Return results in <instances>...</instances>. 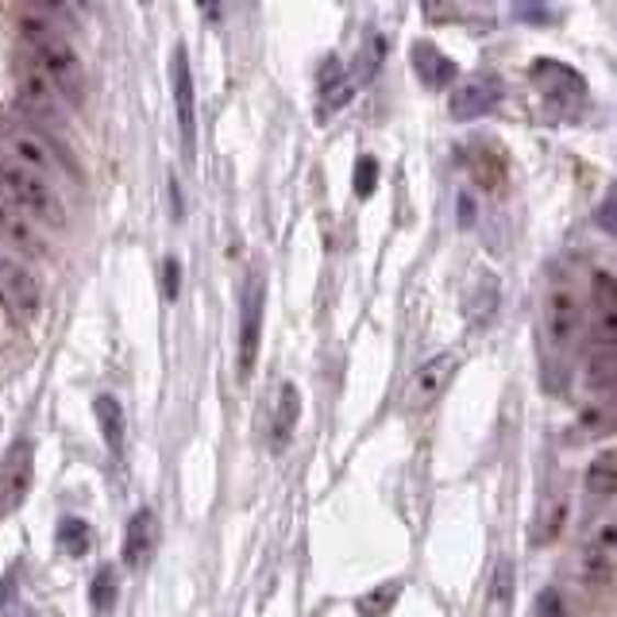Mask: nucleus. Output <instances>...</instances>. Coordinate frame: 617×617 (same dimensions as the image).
<instances>
[{"mask_svg":"<svg viewBox=\"0 0 617 617\" xmlns=\"http://www.w3.org/2000/svg\"><path fill=\"white\" fill-rule=\"evenodd\" d=\"M24 35L32 43L35 66H40L43 81L55 89V97L70 109H81L86 104V66H81L78 51L66 43V35H58V27H47L43 20H24Z\"/></svg>","mask_w":617,"mask_h":617,"instance_id":"nucleus-1","label":"nucleus"},{"mask_svg":"<svg viewBox=\"0 0 617 617\" xmlns=\"http://www.w3.org/2000/svg\"><path fill=\"white\" fill-rule=\"evenodd\" d=\"M4 139H9V147H12V162L27 167L32 175H40V178H51V175H55V178H74V182L81 178L74 155L55 139V135L47 132V127L32 124V120H20V124L4 127Z\"/></svg>","mask_w":617,"mask_h":617,"instance_id":"nucleus-2","label":"nucleus"},{"mask_svg":"<svg viewBox=\"0 0 617 617\" xmlns=\"http://www.w3.org/2000/svg\"><path fill=\"white\" fill-rule=\"evenodd\" d=\"M0 193L32 224H47V228H63L66 224V209L63 198L55 193V186L47 178L32 175L27 167H20V162L0 159Z\"/></svg>","mask_w":617,"mask_h":617,"instance_id":"nucleus-3","label":"nucleus"},{"mask_svg":"<svg viewBox=\"0 0 617 617\" xmlns=\"http://www.w3.org/2000/svg\"><path fill=\"white\" fill-rule=\"evenodd\" d=\"M586 328V305L579 298V290L568 278H556L545 293V340L556 356L575 351V344L583 340Z\"/></svg>","mask_w":617,"mask_h":617,"instance_id":"nucleus-4","label":"nucleus"},{"mask_svg":"<svg viewBox=\"0 0 617 617\" xmlns=\"http://www.w3.org/2000/svg\"><path fill=\"white\" fill-rule=\"evenodd\" d=\"M532 86L540 89V101L552 112L556 120H575L586 104V81L579 70H571L568 63L556 58H537V66L529 70Z\"/></svg>","mask_w":617,"mask_h":617,"instance_id":"nucleus-5","label":"nucleus"},{"mask_svg":"<svg viewBox=\"0 0 617 617\" xmlns=\"http://www.w3.org/2000/svg\"><path fill=\"white\" fill-rule=\"evenodd\" d=\"M262 313H267V274L262 267L247 270L244 298H239V340H236V371L239 382L251 379L262 348Z\"/></svg>","mask_w":617,"mask_h":617,"instance_id":"nucleus-6","label":"nucleus"},{"mask_svg":"<svg viewBox=\"0 0 617 617\" xmlns=\"http://www.w3.org/2000/svg\"><path fill=\"white\" fill-rule=\"evenodd\" d=\"M35 483V444L27 436H20L4 459H0V521L12 517L27 502Z\"/></svg>","mask_w":617,"mask_h":617,"instance_id":"nucleus-7","label":"nucleus"},{"mask_svg":"<svg viewBox=\"0 0 617 617\" xmlns=\"http://www.w3.org/2000/svg\"><path fill=\"white\" fill-rule=\"evenodd\" d=\"M456 371H459V359L451 356V351H440V356L425 359V363H420L417 371L405 379V386H402V410L405 413L428 410V405H433L436 397H440L444 390L451 386Z\"/></svg>","mask_w":617,"mask_h":617,"instance_id":"nucleus-8","label":"nucleus"},{"mask_svg":"<svg viewBox=\"0 0 617 617\" xmlns=\"http://www.w3.org/2000/svg\"><path fill=\"white\" fill-rule=\"evenodd\" d=\"M170 86H175V112H178V135H182L186 159L198 155V89H193V70L186 47H175L170 55Z\"/></svg>","mask_w":617,"mask_h":617,"instance_id":"nucleus-9","label":"nucleus"},{"mask_svg":"<svg viewBox=\"0 0 617 617\" xmlns=\"http://www.w3.org/2000/svg\"><path fill=\"white\" fill-rule=\"evenodd\" d=\"M498 101H502V81L494 78V74H475V78H468L463 86H456V93H451V101H448V112L459 124H468V120H479V116H486V112H494Z\"/></svg>","mask_w":617,"mask_h":617,"instance_id":"nucleus-10","label":"nucleus"},{"mask_svg":"<svg viewBox=\"0 0 617 617\" xmlns=\"http://www.w3.org/2000/svg\"><path fill=\"white\" fill-rule=\"evenodd\" d=\"M155 548H159V517H155V509L143 506L127 517L124 540H120V560L132 571H143L155 556Z\"/></svg>","mask_w":617,"mask_h":617,"instance_id":"nucleus-11","label":"nucleus"},{"mask_svg":"<svg viewBox=\"0 0 617 617\" xmlns=\"http://www.w3.org/2000/svg\"><path fill=\"white\" fill-rule=\"evenodd\" d=\"M583 579L591 586H606L614 579V517H602L598 529H591L583 556Z\"/></svg>","mask_w":617,"mask_h":617,"instance_id":"nucleus-12","label":"nucleus"},{"mask_svg":"<svg viewBox=\"0 0 617 617\" xmlns=\"http://www.w3.org/2000/svg\"><path fill=\"white\" fill-rule=\"evenodd\" d=\"M413 70H417L420 86L433 89V93H440V89H451V86H456V78H459V66L451 63V58L444 55L436 43H428V40L413 43Z\"/></svg>","mask_w":617,"mask_h":617,"instance_id":"nucleus-13","label":"nucleus"},{"mask_svg":"<svg viewBox=\"0 0 617 617\" xmlns=\"http://www.w3.org/2000/svg\"><path fill=\"white\" fill-rule=\"evenodd\" d=\"M0 301L27 313V317L40 313V285H35V278L24 267H16L9 259H0Z\"/></svg>","mask_w":617,"mask_h":617,"instance_id":"nucleus-14","label":"nucleus"},{"mask_svg":"<svg viewBox=\"0 0 617 617\" xmlns=\"http://www.w3.org/2000/svg\"><path fill=\"white\" fill-rule=\"evenodd\" d=\"M317 86H321V116H333L336 109H344L356 97V81L344 74V63L336 55H328L321 63Z\"/></svg>","mask_w":617,"mask_h":617,"instance_id":"nucleus-15","label":"nucleus"},{"mask_svg":"<svg viewBox=\"0 0 617 617\" xmlns=\"http://www.w3.org/2000/svg\"><path fill=\"white\" fill-rule=\"evenodd\" d=\"M298 420H301V390L293 382H285L278 390V402H274V417H270V444L274 451L290 448L293 433H298Z\"/></svg>","mask_w":617,"mask_h":617,"instance_id":"nucleus-16","label":"nucleus"},{"mask_svg":"<svg viewBox=\"0 0 617 617\" xmlns=\"http://www.w3.org/2000/svg\"><path fill=\"white\" fill-rule=\"evenodd\" d=\"M93 417H97V428H101V436H104V448H109V456L120 459V456H124V440H127V420H124L120 402L112 394H101L93 402Z\"/></svg>","mask_w":617,"mask_h":617,"instance_id":"nucleus-17","label":"nucleus"},{"mask_svg":"<svg viewBox=\"0 0 617 617\" xmlns=\"http://www.w3.org/2000/svg\"><path fill=\"white\" fill-rule=\"evenodd\" d=\"M591 308H594V317H598V333H602V344H606V348H614V325H617V293H614V278H609V274H598V282H594V298H591Z\"/></svg>","mask_w":617,"mask_h":617,"instance_id":"nucleus-18","label":"nucleus"},{"mask_svg":"<svg viewBox=\"0 0 617 617\" xmlns=\"http://www.w3.org/2000/svg\"><path fill=\"white\" fill-rule=\"evenodd\" d=\"M116 602H120V575L112 563H104V568H97L93 583H89V609H93V617H112Z\"/></svg>","mask_w":617,"mask_h":617,"instance_id":"nucleus-19","label":"nucleus"},{"mask_svg":"<svg viewBox=\"0 0 617 617\" xmlns=\"http://www.w3.org/2000/svg\"><path fill=\"white\" fill-rule=\"evenodd\" d=\"M568 517H571V502L563 498H548L545 506H540V514H537V537H532V545L537 548H545V545H552L556 537H560L563 529H568Z\"/></svg>","mask_w":617,"mask_h":617,"instance_id":"nucleus-20","label":"nucleus"},{"mask_svg":"<svg viewBox=\"0 0 617 617\" xmlns=\"http://www.w3.org/2000/svg\"><path fill=\"white\" fill-rule=\"evenodd\" d=\"M614 486H617V475H614V451H602V456L591 459V468H586V491L594 494V498L609 502L614 498Z\"/></svg>","mask_w":617,"mask_h":617,"instance_id":"nucleus-21","label":"nucleus"},{"mask_svg":"<svg viewBox=\"0 0 617 617\" xmlns=\"http://www.w3.org/2000/svg\"><path fill=\"white\" fill-rule=\"evenodd\" d=\"M486 602H491V609H498V614H506L509 602H514V563L509 560H498V568H494Z\"/></svg>","mask_w":617,"mask_h":617,"instance_id":"nucleus-22","label":"nucleus"},{"mask_svg":"<svg viewBox=\"0 0 617 617\" xmlns=\"http://www.w3.org/2000/svg\"><path fill=\"white\" fill-rule=\"evenodd\" d=\"M58 545L66 548V556H86L89 545H93V529H89V521H81V517H66V521L58 525Z\"/></svg>","mask_w":617,"mask_h":617,"instance_id":"nucleus-23","label":"nucleus"},{"mask_svg":"<svg viewBox=\"0 0 617 617\" xmlns=\"http://www.w3.org/2000/svg\"><path fill=\"white\" fill-rule=\"evenodd\" d=\"M32 4L43 16H55L58 24H66V27H78L89 12V0H32Z\"/></svg>","mask_w":617,"mask_h":617,"instance_id":"nucleus-24","label":"nucleus"},{"mask_svg":"<svg viewBox=\"0 0 617 617\" xmlns=\"http://www.w3.org/2000/svg\"><path fill=\"white\" fill-rule=\"evenodd\" d=\"M397 591H402V583H386V586H374V591H367L363 598H359V614L363 617H382L394 609L397 602Z\"/></svg>","mask_w":617,"mask_h":617,"instance_id":"nucleus-25","label":"nucleus"},{"mask_svg":"<svg viewBox=\"0 0 617 617\" xmlns=\"http://www.w3.org/2000/svg\"><path fill=\"white\" fill-rule=\"evenodd\" d=\"M532 617H571L568 598H563L556 586H545V591L537 594V602H532Z\"/></svg>","mask_w":617,"mask_h":617,"instance_id":"nucleus-26","label":"nucleus"},{"mask_svg":"<svg viewBox=\"0 0 617 617\" xmlns=\"http://www.w3.org/2000/svg\"><path fill=\"white\" fill-rule=\"evenodd\" d=\"M374 186H379V162L371 159V155H363V159L356 162V198H371Z\"/></svg>","mask_w":617,"mask_h":617,"instance_id":"nucleus-27","label":"nucleus"},{"mask_svg":"<svg viewBox=\"0 0 617 617\" xmlns=\"http://www.w3.org/2000/svg\"><path fill=\"white\" fill-rule=\"evenodd\" d=\"M514 16L529 20V24H545L548 9H545V0H514Z\"/></svg>","mask_w":617,"mask_h":617,"instance_id":"nucleus-28","label":"nucleus"},{"mask_svg":"<svg viewBox=\"0 0 617 617\" xmlns=\"http://www.w3.org/2000/svg\"><path fill=\"white\" fill-rule=\"evenodd\" d=\"M198 12L205 24H221L224 20V0H198Z\"/></svg>","mask_w":617,"mask_h":617,"instance_id":"nucleus-29","label":"nucleus"},{"mask_svg":"<svg viewBox=\"0 0 617 617\" xmlns=\"http://www.w3.org/2000/svg\"><path fill=\"white\" fill-rule=\"evenodd\" d=\"M614 198H606V205H602V213H598V224H602V232H614Z\"/></svg>","mask_w":617,"mask_h":617,"instance_id":"nucleus-30","label":"nucleus"},{"mask_svg":"<svg viewBox=\"0 0 617 617\" xmlns=\"http://www.w3.org/2000/svg\"><path fill=\"white\" fill-rule=\"evenodd\" d=\"M167 293H170V298L178 293V262L175 259L167 262Z\"/></svg>","mask_w":617,"mask_h":617,"instance_id":"nucleus-31","label":"nucleus"},{"mask_svg":"<svg viewBox=\"0 0 617 617\" xmlns=\"http://www.w3.org/2000/svg\"><path fill=\"white\" fill-rule=\"evenodd\" d=\"M459 213H463V228H468V224H471V221H475V205H471V201H468V198L459 201Z\"/></svg>","mask_w":617,"mask_h":617,"instance_id":"nucleus-32","label":"nucleus"},{"mask_svg":"<svg viewBox=\"0 0 617 617\" xmlns=\"http://www.w3.org/2000/svg\"><path fill=\"white\" fill-rule=\"evenodd\" d=\"M139 4H150V0H139Z\"/></svg>","mask_w":617,"mask_h":617,"instance_id":"nucleus-33","label":"nucleus"}]
</instances>
